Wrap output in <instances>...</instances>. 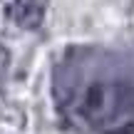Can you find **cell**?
<instances>
[{
	"instance_id": "obj_1",
	"label": "cell",
	"mask_w": 134,
	"mask_h": 134,
	"mask_svg": "<svg viewBox=\"0 0 134 134\" xmlns=\"http://www.w3.org/2000/svg\"><path fill=\"white\" fill-rule=\"evenodd\" d=\"M55 97L80 132L134 134V75L104 52L70 55L60 65Z\"/></svg>"
},
{
	"instance_id": "obj_2",
	"label": "cell",
	"mask_w": 134,
	"mask_h": 134,
	"mask_svg": "<svg viewBox=\"0 0 134 134\" xmlns=\"http://www.w3.org/2000/svg\"><path fill=\"white\" fill-rule=\"evenodd\" d=\"M50 0H10L5 5V18L20 30H37L45 23Z\"/></svg>"
},
{
	"instance_id": "obj_3",
	"label": "cell",
	"mask_w": 134,
	"mask_h": 134,
	"mask_svg": "<svg viewBox=\"0 0 134 134\" xmlns=\"http://www.w3.org/2000/svg\"><path fill=\"white\" fill-rule=\"evenodd\" d=\"M8 67H10V52L3 42H0V119L10 122V124H23V114L20 109H15L13 104L8 102L5 97V75H8Z\"/></svg>"
}]
</instances>
